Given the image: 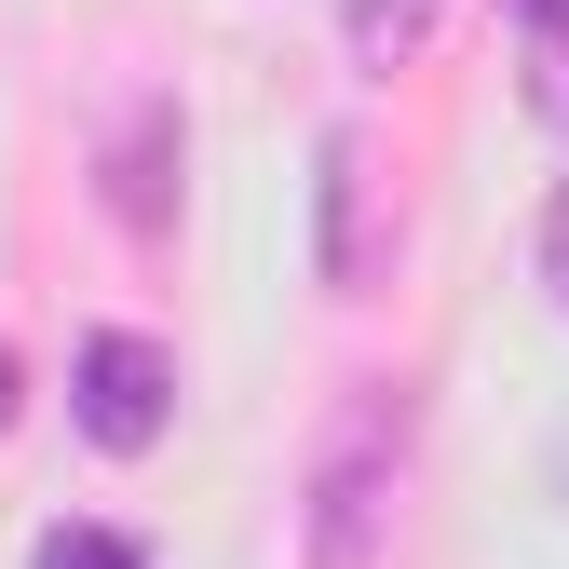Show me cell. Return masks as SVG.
<instances>
[{
	"label": "cell",
	"mask_w": 569,
	"mask_h": 569,
	"mask_svg": "<svg viewBox=\"0 0 569 569\" xmlns=\"http://www.w3.org/2000/svg\"><path fill=\"white\" fill-rule=\"evenodd\" d=\"M393 488H407V380H352L312 461V569H380L393 556Z\"/></svg>",
	"instance_id": "obj_1"
},
{
	"label": "cell",
	"mask_w": 569,
	"mask_h": 569,
	"mask_svg": "<svg viewBox=\"0 0 569 569\" xmlns=\"http://www.w3.org/2000/svg\"><path fill=\"white\" fill-rule=\"evenodd\" d=\"M420 28H435V0H352V14H339V41L367 54V68H393V54H420Z\"/></svg>",
	"instance_id": "obj_6"
},
{
	"label": "cell",
	"mask_w": 569,
	"mask_h": 569,
	"mask_svg": "<svg viewBox=\"0 0 569 569\" xmlns=\"http://www.w3.org/2000/svg\"><path fill=\"white\" fill-rule=\"evenodd\" d=\"M68 407H82V435H96L109 461L163 448V420H177V352L136 339V326H96L82 352H68Z\"/></svg>",
	"instance_id": "obj_2"
},
{
	"label": "cell",
	"mask_w": 569,
	"mask_h": 569,
	"mask_svg": "<svg viewBox=\"0 0 569 569\" xmlns=\"http://www.w3.org/2000/svg\"><path fill=\"white\" fill-rule=\"evenodd\" d=\"M28 569H150V556H136L122 529H82V516H68V529H41V556Z\"/></svg>",
	"instance_id": "obj_7"
},
{
	"label": "cell",
	"mask_w": 569,
	"mask_h": 569,
	"mask_svg": "<svg viewBox=\"0 0 569 569\" xmlns=\"http://www.w3.org/2000/svg\"><path fill=\"white\" fill-rule=\"evenodd\" d=\"M542 284H556V312H569V190L542 203Z\"/></svg>",
	"instance_id": "obj_8"
},
{
	"label": "cell",
	"mask_w": 569,
	"mask_h": 569,
	"mask_svg": "<svg viewBox=\"0 0 569 569\" xmlns=\"http://www.w3.org/2000/svg\"><path fill=\"white\" fill-rule=\"evenodd\" d=\"M312 203H326V244H312V258H326V284H367V271H380V244H367V136H352V122L326 136Z\"/></svg>",
	"instance_id": "obj_3"
},
{
	"label": "cell",
	"mask_w": 569,
	"mask_h": 569,
	"mask_svg": "<svg viewBox=\"0 0 569 569\" xmlns=\"http://www.w3.org/2000/svg\"><path fill=\"white\" fill-rule=\"evenodd\" d=\"M163 150H177V109H136L122 163H109V203H122L136 231H163Z\"/></svg>",
	"instance_id": "obj_5"
},
{
	"label": "cell",
	"mask_w": 569,
	"mask_h": 569,
	"mask_svg": "<svg viewBox=\"0 0 569 569\" xmlns=\"http://www.w3.org/2000/svg\"><path fill=\"white\" fill-rule=\"evenodd\" d=\"M0 435H14V352H0Z\"/></svg>",
	"instance_id": "obj_9"
},
{
	"label": "cell",
	"mask_w": 569,
	"mask_h": 569,
	"mask_svg": "<svg viewBox=\"0 0 569 569\" xmlns=\"http://www.w3.org/2000/svg\"><path fill=\"white\" fill-rule=\"evenodd\" d=\"M516 54H529V109L569 136V0H516Z\"/></svg>",
	"instance_id": "obj_4"
}]
</instances>
